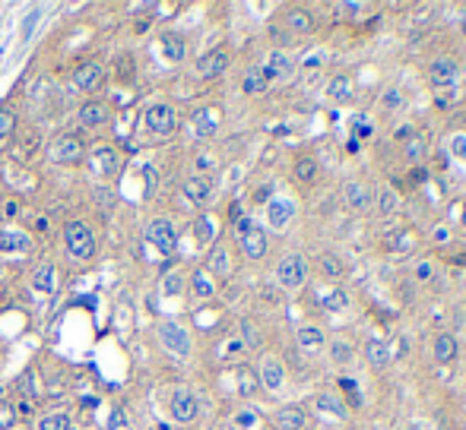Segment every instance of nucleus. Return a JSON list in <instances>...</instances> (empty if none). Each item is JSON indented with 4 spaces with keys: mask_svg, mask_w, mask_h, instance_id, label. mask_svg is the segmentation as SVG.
<instances>
[{
    "mask_svg": "<svg viewBox=\"0 0 466 430\" xmlns=\"http://www.w3.org/2000/svg\"><path fill=\"white\" fill-rule=\"evenodd\" d=\"M317 171H321V168H317V162L311 159V155H301V159H295V165H292V174L299 183H314Z\"/></svg>",
    "mask_w": 466,
    "mask_h": 430,
    "instance_id": "nucleus-32",
    "label": "nucleus"
},
{
    "mask_svg": "<svg viewBox=\"0 0 466 430\" xmlns=\"http://www.w3.org/2000/svg\"><path fill=\"white\" fill-rule=\"evenodd\" d=\"M400 105H403L400 89H387V92H384V108H387V111H394V108H400Z\"/></svg>",
    "mask_w": 466,
    "mask_h": 430,
    "instance_id": "nucleus-49",
    "label": "nucleus"
},
{
    "mask_svg": "<svg viewBox=\"0 0 466 430\" xmlns=\"http://www.w3.org/2000/svg\"><path fill=\"white\" fill-rule=\"evenodd\" d=\"M282 23H286V29L292 32V35H311L314 32V16H311L308 10H301V6H292V10H286V16H282Z\"/></svg>",
    "mask_w": 466,
    "mask_h": 430,
    "instance_id": "nucleus-21",
    "label": "nucleus"
},
{
    "mask_svg": "<svg viewBox=\"0 0 466 430\" xmlns=\"http://www.w3.org/2000/svg\"><path fill=\"white\" fill-rule=\"evenodd\" d=\"M38 430H70V418L64 412H51L38 421Z\"/></svg>",
    "mask_w": 466,
    "mask_h": 430,
    "instance_id": "nucleus-37",
    "label": "nucleus"
},
{
    "mask_svg": "<svg viewBox=\"0 0 466 430\" xmlns=\"http://www.w3.org/2000/svg\"><path fill=\"white\" fill-rule=\"evenodd\" d=\"M181 288H184V278L178 276V272H172V276L162 278V295H181Z\"/></svg>",
    "mask_w": 466,
    "mask_h": 430,
    "instance_id": "nucleus-44",
    "label": "nucleus"
},
{
    "mask_svg": "<svg viewBox=\"0 0 466 430\" xmlns=\"http://www.w3.org/2000/svg\"><path fill=\"white\" fill-rule=\"evenodd\" d=\"M276 430H305L308 427V412L301 405H282L273 414Z\"/></svg>",
    "mask_w": 466,
    "mask_h": 430,
    "instance_id": "nucleus-13",
    "label": "nucleus"
},
{
    "mask_svg": "<svg viewBox=\"0 0 466 430\" xmlns=\"http://www.w3.org/2000/svg\"><path fill=\"white\" fill-rule=\"evenodd\" d=\"M206 272L216 278H228L232 276V254H228L226 244H216L213 254H209V263H206Z\"/></svg>",
    "mask_w": 466,
    "mask_h": 430,
    "instance_id": "nucleus-22",
    "label": "nucleus"
},
{
    "mask_svg": "<svg viewBox=\"0 0 466 430\" xmlns=\"http://www.w3.org/2000/svg\"><path fill=\"white\" fill-rule=\"evenodd\" d=\"M314 408H317L321 418L333 421V424H343V421H346V405H343V399H340V395H333V392H321V395H317Z\"/></svg>",
    "mask_w": 466,
    "mask_h": 430,
    "instance_id": "nucleus-14",
    "label": "nucleus"
},
{
    "mask_svg": "<svg viewBox=\"0 0 466 430\" xmlns=\"http://www.w3.org/2000/svg\"><path fill=\"white\" fill-rule=\"evenodd\" d=\"M64 244H67V254L73 259H92L96 256V234L86 222H67L64 228Z\"/></svg>",
    "mask_w": 466,
    "mask_h": 430,
    "instance_id": "nucleus-1",
    "label": "nucleus"
},
{
    "mask_svg": "<svg viewBox=\"0 0 466 430\" xmlns=\"http://www.w3.org/2000/svg\"><path fill=\"white\" fill-rule=\"evenodd\" d=\"M146 127H150L155 136L174 133V127H178V111H174L172 105H165V101H155V105L146 108Z\"/></svg>",
    "mask_w": 466,
    "mask_h": 430,
    "instance_id": "nucleus-3",
    "label": "nucleus"
},
{
    "mask_svg": "<svg viewBox=\"0 0 466 430\" xmlns=\"http://www.w3.org/2000/svg\"><path fill=\"white\" fill-rule=\"evenodd\" d=\"M165 57L174 60V64L184 60V42H181L178 35H165Z\"/></svg>",
    "mask_w": 466,
    "mask_h": 430,
    "instance_id": "nucleus-39",
    "label": "nucleus"
},
{
    "mask_svg": "<svg viewBox=\"0 0 466 430\" xmlns=\"http://www.w3.org/2000/svg\"><path fill=\"white\" fill-rule=\"evenodd\" d=\"M321 276L330 278V282H340L346 276V263L336 254H321Z\"/></svg>",
    "mask_w": 466,
    "mask_h": 430,
    "instance_id": "nucleus-31",
    "label": "nucleus"
},
{
    "mask_svg": "<svg viewBox=\"0 0 466 430\" xmlns=\"http://www.w3.org/2000/svg\"><path fill=\"white\" fill-rule=\"evenodd\" d=\"M35 23H38V10H35V13H32V16H29V19H26V26H23V35H26V38H29V35H32V29H35Z\"/></svg>",
    "mask_w": 466,
    "mask_h": 430,
    "instance_id": "nucleus-53",
    "label": "nucleus"
},
{
    "mask_svg": "<svg viewBox=\"0 0 466 430\" xmlns=\"http://www.w3.org/2000/svg\"><path fill=\"white\" fill-rule=\"evenodd\" d=\"M450 152H454L457 159L466 165V133H454V136H450Z\"/></svg>",
    "mask_w": 466,
    "mask_h": 430,
    "instance_id": "nucleus-47",
    "label": "nucleus"
},
{
    "mask_svg": "<svg viewBox=\"0 0 466 430\" xmlns=\"http://www.w3.org/2000/svg\"><path fill=\"white\" fill-rule=\"evenodd\" d=\"M362 10H365V4H355V0H349V4H336V13H340L343 19H355Z\"/></svg>",
    "mask_w": 466,
    "mask_h": 430,
    "instance_id": "nucleus-48",
    "label": "nucleus"
},
{
    "mask_svg": "<svg viewBox=\"0 0 466 430\" xmlns=\"http://www.w3.org/2000/svg\"><path fill=\"white\" fill-rule=\"evenodd\" d=\"M241 339H245L248 348H257L260 345V336H257V329H254L251 319H241Z\"/></svg>",
    "mask_w": 466,
    "mask_h": 430,
    "instance_id": "nucleus-46",
    "label": "nucleus"
},
{
    "mask_svg": "<svg viewBox=\"0 0 466 430\" xmlns=\"http://www.w3.org/2000/svg\"><path fill=\"white\" fill-rule=\"evenodd\" d=\"M292 70H295V60L289 57L282 47H273L270 57H267V67H263V77H267V83H273V79L292 77Z\"/></svg>",
    "mask_w": 466,
    "mask_h": 430,
    "instance_id": "nucleus-11",
    "label": "nucleus"
},
{
    "mask_svg": "<svg viewBox=\"0 0 466 430\" xmlns=\"http://www.w3.org/2000/svg\"><path fill=\"white\" fill-rule=\"evenodd\" d=\"M403 152H406L409 162H422V155H425V140H418V136H409V140L403 142Z\"/></svg>",
    "mask_w": 466,
    "mask_h": 430,
    "instance_id": "nucleus-41",
    "label": "nucleus"
},
{
    "mask_svg": "<svg viewBox=\"0 0 466 430\" xmlns=\"http://www.w3.org/2000/svg\"><path fill=\"white\" fill-rule=\"evenodd\" d=\"M13 130H16V114L10 108H0V140L13 136Z\"/></svg>",
    "mask_w": 466,
    "mask_h": 430,
    "instance_id": "nucleus-43",
    "label": "nucleus"
},
{
    "mask_svg": "<svg viewBox=\"0 0 466 430\" xmlns=\"http://www.w3.org/2000/svg\"><path fill=\"white\" fill-rule=\"evenodd\" d=\"M16 209H19L16 203H6V206H4V213H6V215H16Z\"/></svg>",
    "mask_w": 466,
    "mask_h": 430,
    "instance_id": "nucleus-56",
    "label": "nucleus"
},
{
    "mask_svg": "<svg viewBox=\"0 0 466 430\" xmlns=\"http://www.w3.org/2000/svg\"><path fill=\"white\" fill-rule=\"evenodd\" d=\"M295 342H299V348H305V351H317V348L327 345V336H323L321 326H301V329L295 332Z\"/></svg>",
    "mask_w": 466,
    "mask_h": 430,
    "instance_id": "nucleus-25",
    "label": "nucleus"
},
{
    "mask_svg": "<svg viewBox=\"0 0 466 430\" xmlns=\"http://www.w3.org/2000/svg\"><path fill=\"white\" fill-rule=\"evenodd\" d=\"M377 213H381V218H390V215L400 213V196H396L394 187L377 190Z\"/></svg>",
    "mask_w": 466,
    "mask_h": 430,
    "instance_id": "nucleus-30",
    "label": "nucleus"
},
{
    "mask_svg": "<svg viewBox=\"0 0 466 430\" xmlns=\"http://www.w3.org/2000/svg\"><path fill=\"white\" fill-rule=\"evenodd\" d=\"M362 354H365V361H368L375 370H384V367L394 361V351H390V345L387 342H381V339H368L362 348Z\"/></svg>",
    "mask_w": 466,
    "mask_h": 430,
    "instance_id": "nucleus-20",
    "label": "nucleus"
},
{
    "mask_svg": "<svg viewBox=\"0 0 466 430\" xmlns=\"http://www.w3.org/2000/svg\"><path fill=\"white\" fill-rule=\"evenodd\" d=\"M92 168H96L99 174H114L118 171V152H114L111 146H99L96 152H92Z\"/></svg>",
    "mask_w": 466,
    "mask_h": 430,
    "instance_id": "nucleus-29",
    "label": "nucleus"
},
{
    "mask_svg": "<svg viewBox=\"0 0 466 430\" xmlns=\"http://www.w3.org/2000/svg\"><path fill=\"white\" fill-rule=\"evenodd\" d=\"M317 301H321V307H323L327 313H343V310L349 307V295H346L343 288H333V291H323Z\"/></svg>",
    "mask_w": 466,
    "mask_h": 430,
    "instance_id": "nucleus-33",
    "label": "nucleus"
},
{
    "mask_svg": "<svg viewBox=\"0 0 466 430\" xmlns=\"http://www.w3.org/2000/svg\"><path fill=\"white\" fill-rule=\"evenodd\" d=\"M327 95H330V101H336V105H346V101L353 98V79H349L346 73L333 77L327 83Z\"/></svg>",
    "mask_w": 466,
    "mask_h": 430,
    "instance_id": "nucleus-28",
    "label": "nucleus"
},
{
    "mask_svg": "<svg viewBox=\"0 0 466 430\" xmlns=\"http://www.w3.org/2000/svg\"><path fill=\"white\" fill-rule=\"evenodd\" d=\"M257 389H260L257 370H251V367H241V370H238V392L241 395H257Z\"/></svg>",
    "mask_w": 466,
    "mask_h": 430,
    "instance_id": "nucleus-36",
    "label": "nucleus"
},
{
    "mask_svg": "<svg viewBox=\"0 0 466 430\" xmlns=\"http://www.w3.org/2000/svg\"><path fill=\"white\" fill-rule=\"evenodd\" d=\"M295 218V203L286 200V196H270L267 203V225L273 231H286L289 222Z\"/></svg>",
    "mask_w": 466,
    "mask_h": 430,
    "instance_id": "nucleus-7",
    "label": "nucleus"
},
{
    "mask_svg": "<svg viewBox=\"0 0 466 430\" xmlns=\"http://www.w3.org/2000/svg\"><path fill=\"white\" fill-rule=\"evenodd\" d=\"M343 200H346L349 209H355V213H365V209L371 206V187L362 181H346L343 183Z\"/></svg>",
    "mask_w": 466,
    "mask_h": 430,
    "instance_id": "nucleus-16",
    "label": "nucleus"
},
{
    "mask_svg": "<svg viewBox=\"0 0 466 430\" xmlns=\"http://www.w3.org/2000/svg\"><path fill=\"white\" fill-rule=\"evenodd\" d=\"M54 285H57V272H54V266H38L35 276H32V288L35 291H54Z\"/></svg>",
    "mask_w": 466,
    "mask_h": 430,
    "instance_id": "nucleus-34",
    "label": "nucleus"
},
{
    "mask_svg": "<svg viewBox=\"0 0 466 430\" xmlns=\"http://www.w3.org/2000/svg\"><path fill=\"white\" fill-rule=\"evenodd\" d=\"M435 241H441V244H444V241H450V234H448L444 228H438V231H435Z\"/></svg>",
    "mask_w": 466,
    "mask_h": 430,
    "instance_id": "nucleus-55",
    "label": "nucleus"
},
{
    "mask_svg": "<svg viewBox=\"0 0 466 430\" xmlns=\"http://www.w3.org/2000/svg\"><path fill=\"white\" fill-rule=\"evenodd\" d=\"M13 424H16V412L6 399H0V430H10Z\"/></svg>",
    "mask_w": 466,
    "mask_h": 430,
    "instance_id": "nucleus-45",
    "label": "nucleus"
},
{
    "mask_svg": "<svg viewBox=\"0 0 466 430\" xmlns=\"http://www.w3.org/2000/svg\"><path fill=\"white\" fill-rule=\"evenodd\" d=\"M184 196L194 206H206L209 196H213V187H209L206 177H191V181H184Z\"/></svg>",
    "mask_w": 466,
    "mask_h": 430,
    "instance_id": "nucleus-23",
    "label": "nucleus"
},
{
    "mask_svg": "<svg viewBox=\"0 0 466 430\" xmlns=\"http://www.w3.org/2000/svg\"><path fill=\"white\" fill-rule=\"evenodd\" d=\"M431 354H435L438 364H454L457 354H460V345H457V339L450 332H438L435 342H431Z\"/></svg>",
    "mask_w": 466,
    "mask_h": 430,
    "instance_id": "nucleus-19",
    "label": "nucleus"
},
{
    "mask_svg": "<svg viewBox=\"0 0 466 430\" xmlns=\"http://www.w3.org/2000/svg\"><path fill=\"white\" fill-rule=\"evenodd\" d=\"M172 418L178 421V424H187V421L197 418V399H194V392L178 389V392L172 395Z\"/></svg>",
    "mask_w": 466,
    "mask_h": 430,
    "instance_id": "nucleus-18",
    "label": "nucleus"
},
{
    "mask_svg": "<svg viewBox=\"0 0 466 430\" xmlns=\"http://www.w3.org/2000/svg\"><path fill=\"white\" fill-rule=\"evenodd\" d=\"M146 237H150L152 247L159 250V254H165V256H172L174 250H178V234H174V228H172L168 218H152L150 228H146Z\"/></svg>",
    "mask_w": 466,
    "mask_h": 430,
    "instance_id": "nucleus-4",
    "label": "nucleus"
},
{
    "mask_svg": "<svg viewBox=\"0 0 466 430\" xmlns=\"http://www.w3.org/2000/svg\"><path fill=\"white\" fill-rule=\"evenodd\" d=\"M73 86H77L79 92H96V89L102 86V64L89 60V64L77 67V70H73Z\"/></svg>",
    "mask_w": 466,
    "mask_h": 430,
    "instance_id": "nucleus-17",
    "label": "nucleus"
},
{
    "mask_svg": "<svg viewBox=\"0 0 466 430\" xmlns=\"http://www.w3.org/2000/svg\"><path fill=\"white\" fill-rule=\"evenodd\" d=\"M270 193H273L270 187H260L257 193H254V200H257V203H270Z\"/></svg>",
    "mask_w": 466,
    "mask_h": 430,
    "instance_id": "nucleus-54",
    "label": "nucleus"
},
{
    "mask_svg": "<svg viewBox=\"0 0 466 430\" xmlns=\"http://www.w3.org/2000/svg\"><path fill=\"white\" fill-rule=\"evenodd\" d=\"M29 247H32L29 234H23V231H0V250L4 254H26Z\"/></svg>",
    "mask_w": 466,
    "mask_h": 430,
    "instance_id": "nucleus-26",
    "label": "nucleus"
},
{
    "mask_svg": "<svg viewBox=\"0 0 466 430\" xmlns=\"http://www.w3.org/2000/svg\"><path fill=\"white\" fill-rule=\"evenodd\" d=\"M228 67V51H222V47H216V51L204 54V57L197 60V77L200 79H216L222 77Z\"/></svg>",
    "mask_w": 466,
    "mask_h": 430,
    "instance_id": "nucleus-12",
    "label": "nucleus"
},
{
    "mask_svg": "<svg viewBox=\"0 0 466 430\" xmlns=\"http://www.w3.org/2000/svg\"><path fill=\"white\" fill-rule=\"evenodd\" d=\"M431 276H435V266H431V259H422V263L416 266V278H418V282H431Z\"/></svg>",
    "mask_w": 466,
    "mask_h": 430,
    "instance_id": "nucleus-50",
    "label": "nucleus"
},
{
    "mask_svg": "<svg viewBox=\"0 0 466 430\" xmlns=\"http://www.w3.org/2000/svg\"><path fill=\"white\" fill-rule=\"evenodd\" d=\"M159 339H162V345H165L172 354H178V358H187V354H191V336H187L178 323H172V319H162L159 323Z\"/></svg>",
    "mask_w": 466,
    "mask_h": 430,
    "instance_id": "nucleus-5",
    "label": "nucleus"
},
{
    "mask_svg": "<svg viewBox=\"0 0 466 430\" xmlns=\"http://www.w3.org/2000/svg\"><path fill=\"white\" fill-rule=\"evenodd\" d=\"M216 130H219V111H213V108H200V111H194V118H191L194 140H209Z\"/></svg>",
    "mask_w": 466,
    "mask_h": 430,
    "instance_id": "nucleus-15",
    "label": "nucleus"
},
{
    "mask_svg": "<svg viewBox=\"0 0 466 430\" xmlns=\"http://www.w3.org/2000/svg\"><path fill=\"white\" fill-rule=\"evenodd\" d=\"M257 412H254V408H241V412L238 414H235V427H238V430H254V427H257Z\"/></svg>",
    "mask_w": 466,
    "mask_h": 430,
    "instance_id": "nucleus-42",
    "label": "nucleus"
},
{
    "mask_svg": "<svg viewBox=\"0 0 466 430\" xmlns=\"http://www.w3.org/2000/svg\"><path fill=\"white\" fill-rule=\"evenodd\" d=\"M257 380L263 389H270V392H279L282 383H286V367H282L279 358H263L260 361V370H257Z\"/></svg>",
    "mask_w": 466,
    "mask_h": 430,
    "instance_id": "nucleus-9",
    "label": "nucleus"
},
{
    "mask_svg": "<svg viewBox=\"0 0 466 430\" xmlns=\"http://www.w3.org/2000/svg\"><path fill=\"white\" fill-rule=\"evenodd\" d=\"M191 288H194V295H197V298H213V295H216V282H213V276H209L206 269H197V272H194Z\"/></svg>",
    "mask_w": 466,
    "mask_h": 430,
    "instance_id": "nucleus-35",
    "label": "nucleus"
},
{
    "mask_svg": "<svg viewBox=\"0 0 466 430\" xmlns=\"http://www.w3.org/2000/svg\"><path fill=\"white\" fill-rule=\"evenodd\" d=\"M13 412H16V421H19V418H29V414H32V402H29V399H23L16 408H13Z\"/></svg>",
    "mask_w": 466,
    "mask_h": 430,
    "instance_id": "nucleus-52",
    "label": "nucleus"
},
{
    "mask_svg": "<svg viewBox=\"0 0 466 430\" xmlns=\"http://www.w3.org/2000/svg\"><path fill=\"white\" fill-rule=\"evenodd\" d=\"M194 234H197V241H200V244H209V241H213V234H216L213 222H209L206 215H200L197 222H194Z\"/></svg>",
    "mask_w": 466,
    "mask_h": 430,
    "instance_id": "nucleus-40",
    "label": "nucleus"
},
{
    "mask_svg": "<svg viewBox=\"0 0 466 430\" xmlns=\"http://www.w3.org/2000/svg\"><path fill=\"white\" fill-rule=\"evenodd\" d=\"M406 430H422V427H416V424H413V427H406Z\"/></svg>",
    "mask_w": 466,
    "mask_h": 430,
    "instance_id": "nucleus-58",
    "label": "nucleus"
},
{
    "mask_svg": "<svg viewBox=\"0 0 466 430\" xmlns=\"http://www.w3.org/2000/svg\"><path fill=\"white\" fill-rule=\"evenodd\" d=\"M48 159L57 165H73V162L83 159V140L79 136H60L48 146Z\"/></svg>",
    "mask_w": 466,
    "mask_h": 430,
    "instance_id": "nucleus-6",
    "label": "nucleus"
},
{
    "mask_svg": "<svg viewBox=\"0 0 466 430\" xmlns=\"http://www.w3.org/2000/svg\"><path fill=\"white\" fill-rule=\"evenodd\" d=\"M330 354H333V364H349L353 361V345L343 342V339H336V342H330Z\"/></svg>",
    "mask_w": 466,
    "mask_h": 430,
    "instance_id": "nucleus-38",
    "label": "nucleus"
},
{
    "mask_svg": "<svg viewBox=\"0 0 466 430\" xmlns=\"http://www.w3.org/2000/svg\"><path fill=\"white\" fill-rule=\"evenodd\" d=\"M463 225H466V203H463Z\"/></svg>",
    "mask_w": 466,
    "mask_h": 430,
    "instance_id": "nucleus-57",
    "label": "nucleus"
},
{
    "mask_svg": "<svg viewBox=\"0 0 466 430\" xmlns=\"http://www.w3.org/2000/svg\"><path fill=\"white\" fill-rule=\"evenodd\" d=\"M238 244H241V254H245L248 259H263L267 256V231L260 228V225H251V228L245 231V234L238 237Z\"/></svg>",
    "mask_w": 466,
    "mask_h": 430,
    "instance_id": "nucleus-10",
    "label": "nucleus"
},
{
    "mask_svg": "<svg viewBox=\"0 0 466 430\" xmlns=\"http://www.w3.org/2000/svg\"><path fill=\"white\" fill-rule=\"evenodd\" d=\"M457 77H460V67H457L454 57H435L428 64V79L435 83L438 89H448L457 83Z\"/></svg>",
    "mask_w": 466,
    "mask_h": 430,
    "instance_id": "nucleus-8",
    "label": "nucleus"
},
{
    "mask_svg": "<svg viewBox=\"0 0 466 430\" xmlns=\"http://www.w3.org/2000/svg\"><path fill=\"white\" fill-rule=\"evenodd\" d=\"M241 89H245L248 95H263L270 89V83H267V77H263V67H248L245 70V77H241Z\"/></svg>",
    "mask_w": 466,
    "mask_h": 430,
    "instance_id": "nucleus-27",
    "label": "nucleus"
},
{
    "mask_svg": "<svg viewBox=\"0 0 466 430\" xmlns=\"http://www.w3.org/2000/svg\"><path fill=\"white\" fill-rule=\"evenodd\" d=\"M108 120V105L105 101H86L79 108V124L83 127H102Z\"/></svg>",
    "mask_w": 466,
    "mask_h": 430,
    "instance_id": "nucleus-24",
    "label": "nucleus"
},
{
    "mask_svg": "<svg viewBox=\"0 0 466 430\" xmlns=\"http://www.w3.org/2000/svg\"><path fill=\"white\" fill-rule=\"evenodd\" d=\"M143 177H146V193H152L155 183H159V174H155L152 165H143Z\"/></svg>",
    "mask_w": 466,
    "mask_h": 430,
    "instance_id": "nucleus-51",
    "label": "nucleus"
},
{
    "mask_svg": "<svg viewBox=\"0 0 466 430\" xmlns=\"http://www.w3.org/2000/svg\"><path fill=\"white\" fill-rule=\"evenodd\" d=\"M276 282L286 291H299L308 282V259L301 254H286L276 266Z\"/></svg>",
    "mask_w": 466,
    "mask_h": 430,
    "instance_id": "nucleus-2",
    "label": "nucleus"
}]
</instances>
